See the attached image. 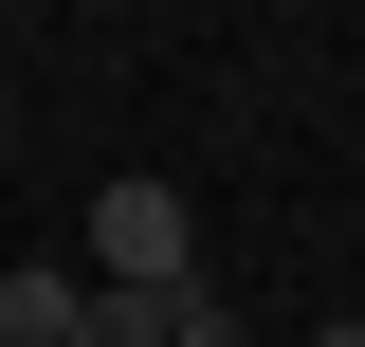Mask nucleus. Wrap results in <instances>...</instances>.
Wrapping results in <instances>:
<instances>
[{"label":"nucleus","mask_w":365,"mask_h":347,"mask_svg":"<svg viewBox=\"0 0 365 347\" xmlns=\"http://www.w3.org/2000/svg\"><path fill=\"white\" fill-rule=\"evenodd\" d=\"M91 293H201V219H182V183H110V201H91Z\"/></svg>","instance_id":"1"},{"label":"nucleus","mask_w":365,"mask_h":347,"mask_svg":"<svg viewBox=\"0 0 365 347\" xmlns=\"http://www.w3.org/2000/svg\"><path fill=\"white\" fill-rule=\"evenodd\" d=\"M73 329H91V274H37V256L0 274V347H73Z\"/></svg>","instance_id":"2"},{"label":"nucleus","mask_w":365,"mask_h":347,"mask_svg":"<svg viewBox=\"0 0 365 347\" xmlns=\"http://www.w3.org/2000/svg\"><path fill=\"white\" fill-rule=\"evenodd\" d=\"M73 347H165V293H91V329Z\"/></svg>","instance_id":"3"},{"label":"nucleus","mask_w":365,"mask_h":347,"mask_svg":"<svg viewBox=\"0 0 365 347\" xmlns=\"http://www.w3.org/2000/svg\"><path fill=\"white\" fill-rule=\"evenodd\" d=\"M165 347H256V329H237L220 293H165Z\"/></svg>","instance_id":"4"},{"label":"nucleus","mask_w":365,"mask_h":347,"mask_svg":"<svg viewBox=\"0 0 365 347\" xmlns=\"http://www.w3.org/2000/svg\"><path fill=\"white\" fill-rule=\"evenodd\" d=\"M311 347H365V311H347V329H311Z\"/></svg>","instance_id":"5"}]
</instances>
